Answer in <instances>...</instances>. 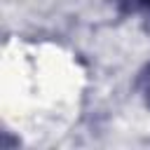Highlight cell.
<instances>
[{
	"label": "cell",
	"instance_id": "1",
	"mask_svg": "<svg viewBox=\"0 0 150 150\" xmlns=\"http://www.w3.org/2000/svg\"><path fill=\"white\" fill-rule=\"evenodd\" d=\"M138 89H141V96L145 98V103L150 105V63L143 68V73L138 77Z\"/></svg>",
	"mask_w": 150,
	"mask_h": 150
}]
</instances>
